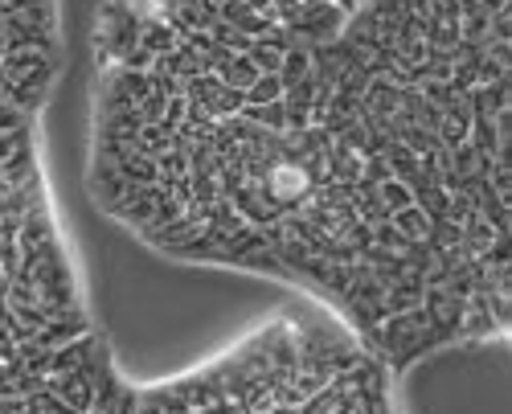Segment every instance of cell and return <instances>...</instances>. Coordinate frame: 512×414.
I'll list each match as a JSON object with an SVG mask.
<instances>
[{
    "label": "cell",
    "mask_w": 512,
    "mask_h": 414,
    "mask_svg": "<svg viewBox=\"0 0 512 414\" xmlns=\"http://www.w3.org/2000/svg\"><path fill=\"white\" fill-rule=\"evenodd\" d=\"M87 185L168 259L295 287L394 378L508 341V82L361 5L312 46L218 0H107Z\"/></svg>",
    "instance_id": "6da1fadb"
},
{
    "label": "cell",
    "mask_w": 512,
    "mask_h": 414,
    "mask_svg": "<svg viewBox=\"0 0 512 414\" xmlns=\"http://www.w3.org/2000/svg\"><path fill=\"white\" fill-rule=\"evenodd\" d=\"M394 382L361 337L300 300L189 374L132 386L127 414H402Z\"/></svg>",
    "instance_id": "7a4b0ae2"
}]
</instances>
